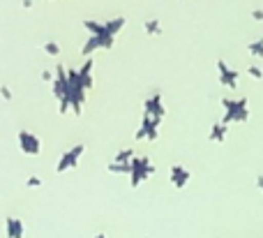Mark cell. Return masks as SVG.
Here are the masks:
<instances>
[{
	"mask_svg": "<svg viewBox=\"0 0 263 238\" xmlns=\"http://www.w3.org/2000/svg\"><path fill=\"white\" fill-rule=\"evenodd\" d=\"M46 49H49V53H58V44H46Z\"/></svg>",
	"mask_w": 263,
	"mask_h": 238,
	"instance_id": "1",
	"label": "cell"
},
{
	"mask_svg": "<svg viewBox=\"0 0 263 238\" xmlns=\"http://www.w3.org/2000/svg\"><path fill=\"white\" fill-rule=\"evenodd\" d=\"M28 185H40V178H37V176H35V178H30V180H28Z\"/></svg>",
	"mask_w": 263,
	"mask_h": 238,
	"instance_id": "2",
	"label": "cell"
}]
</instances>
